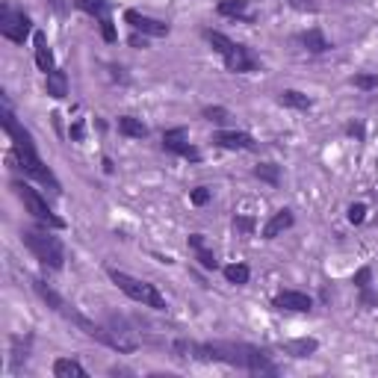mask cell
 <instances>
[{"label": "cell", "mask_w": 378, "mask_h": 378, "mask_svg": "<svg viewBox=\"0 0 378 378\" xmlns=\"http://www.w3.org/2000/svg\"><path fill=\"white\" fill-rule=\"evenodd\" d=\"M201 116H204L207 121H213V124H225V121L231 119V113H228L225 107H204Z\"/></svg>", "instance_id": "obj_30"}, {"label": "cell", "mask_w": 378, "mask_h": 378, "mask_svg": "<svg viewBox=\"0 0 378 378\" xmlns=\"http://www.w3.org/2000/svg\"><path fill=\"white\" fill-rule=\"evenodd\" d=\"M216 12L222 18H234V21H245V24H255V12L248 9V0H219Z\"/></svg>", "instance_id": "obj_17"}, {"label": "cell", "mask_w": 378, "mask_h": 378, "mask_svg": "<svg viewBox=\"0 0 378 378\" xmlns=\"http://www.w3.org/2000/svg\"><path fill=\"white\" fill-rule=\"evenodd\" d=\"M210 198H213V189H210V187H195V189L189 192V201H192L195 207L210 204Z\"/></svg>", "instance_id": "obj_31"}, {"label": "cell", "mask_w": 378, "mask_h": 378, "mask_svg": "<svg viewBox=\"0 0 378 378\" xmlns=\"http://www.w3.org/2000/svg\"><path fill=\"white\" fill-rule=\"evenodd\" d=\"M30 33H33V18L27 15L24 9L4 0V4H0V36L12 41V45H24V39Z\"/></svg>", "instance_id": "obj_8"}, {"label": "cell", "mask_w": 378, "mask_h": 378, "mask_svg": "<svg viewBox=\"0 0 378 378\" xmlns=\"http://www.w3.org/2000/svg\"><path fill=\"white\" fill-rule=\"evenodd\" d=\"M213 145L225 151H257V139L245 130H216Z\"/></svg>", "instance_id": "obj_12"}, {"label": "cell", "mask_w": 378, "mask_h": 378, "mask_svg": "<svg viewBox=\"0 0 378 378\" xmlns=\"http://www.w3.org/2000/svg\"><path fill=\"white\" fill-rule=\"evenodd\" d=\"M278 104L290 107V109H299V113H307V109L313 107L311 97H307L304 92H299V89H284L281 95H278Z\"/></svg>", "instance_id": "obj_23"}, {"label": "cell", "mask_w": 378, "mask_h": 378, "mask_svg": "<svg viewBox=\"0 0 378 378\" xmlns=\"http://www.w3.org/2000/svg\"><path fill=\"white\" fill-rule=\"evenodd\" d=\"M83 133H86V124H83V119H74L72 121V130H68L72 142H83Z\"/></svg>", "instance_id": "obj_35"}, {"label": "cell", "mask_w": 378, "mask_h": 378, "mask_svg": "<svg viewBox=\"0 0 378 378\" xmlns=\"http://www.w3.org/2000/svg\"><path fill=\"white\" fill-rule=\"evenodd\" d=\"M346 136H352V139H358V142H363V139H367V130H363L360 121H349L346 124Z\"/></svg>", "instance_id": "obj_34"}, {"label": "cell", "mask_w": 378, "mask_h": 378, "mask_svg": "<svg viewBox=\"0 0 378 378\" xmlns=\"http://www.w3.org/2000/svg\"><path fill=\"white\" fill-rule=\"evenodd\" d=\"M296 45H302V50H307V53H328V50H334V45L325 39V33H322L319 27L302 30V33L296 36Z\"/></svg>", "instance_id": "obj_15"}, {"label": "cell", "mask_w": 378, "mask_h": 378, "mask_svg": "<svg viewBox=\"0 0 378 378\" xmlns=\"http://www.w3.org/2000/svg\"><path fill=\"white\" fill-rule=\"evenodd\" d=\"M201 36L207 39V45L222 57V62H225L228 72H234V74H251V72H257V68H260V62H257L255 53H251L245 45H240V41L228 39L225 33H219V30H204Z\"/></svg>", "instance_id": "obj_5"}, {"label": "cell", "mask_w": 378, "mask_h": 378, "mask_svg": "<svg viewBox=\"0 0 378 378\" xmlns=\"http://www.w3.org/2000/svg\"><path fill=\"white\" fill-rule=\"evenodd\" d=\"M163 151L175 154V157H184L189 163H201V154L189 142V130L187 128H172L163 133Z\"/></svg>", "instance_id": "obj_10"}, {"label": "cell", "mask_w": 378, "mask_h": 378, "mask_svg": "<svg viewBox=\"0 0 378 378\" xmlns=\"http://www.w3.org/2000/svg\"><path fill=\"white\" fill-rule=\"evenodd\" d=\"M130 45H133V48H148V36L133 33V36H130Z\"/></svg>", "instance_id": "obj_36"}, {"label": "cell", "mask_w": 378, "mask_h": 378, "mask_svg": "<svg viewBox=\"0 0 378 378\" xmlns=\"http://www.w3.org/2000/svg\"><path fill=\"white\" fill-rule=\"evenodd\" d=\"M33 340V337H30ZM30 340H27L24 343V337H12V370H18L21 367V363L27 360V355H30V349H27V346H30Z\"/></svg>", "instance_id": "obj_27"}, {"label": "cell", "mask_w": 378, "mask_h": 378, "mask_svg": "<svg viewBox=\"0 0 378 378\" xmlns=\"http://www.w3.org/2000/svg\"><path fill=\"white\" fill-rule=\"evenodd\" d=\"M21 243L30 248V255L41 263L48 266V269L60 272L65 269V245L60 236H53V228H24L21 231Z\"/></svg>", "instance_id": "obj_4"}, {"label": "cell", "mask_w": 378, "mask_h": 378, "mask_svg": "<svg viewBox=\"0 0 378 378\" xmlns=\"http://www.w3.org/2000/svg\"><path fill=\"white\" fill-rule=\"evenodd\" d=\"M12 189H15V195L21 198L24 210L39 222V225L53 228V231H65V219L53 213L50 204L41 198V192H39V189H33L30 184H27V180H12Z\"/></svg>", "instance_id": "obj_7"}, {"label": "cell", "mask_w": 378, "mask_h": 378, "mask_svg": "<svg viewBox=\"0 0 378 378\" xmlns=\"http://www.w3.org/2000/svg\"><path fill=\"white\" fill-rule=\"evenodd\" d=\"M119 133L128 136V139H145L148 136V124L142 119H133V116H119Z\"/></svg>", "instance_id": "obj_22"}, {"label": "cell", "mask_w": 378, "mask_h": 378, "mask_svg": "<svg viewBox=\"0 0 378 378\" xmlns=\"http://www.w3.org/2000/svg\"><path fill=\"white\" fill-rule=\"evenodd\" d=\"M370 278H372V269H370V266H363V269L355 272V287L360 290L363 304H367V307H378V296L370 290Z\"/></svg>", "instance_id": "obj_24"}, {"label": "cell", "mask_w": 378, "mask_h": 378, "mask_svg": "<svg viewBox=\"0 0 378 378\" xmlns=\"http://www.w3.org/2000/svg\"><path fill=\"white\" fill-rule=\"evenodd\" d=\"M272 307L275 311H290V313H307L313 307V299L302 290H281L272 299Z\"/></svg>", "instance_id": "obj_13"}, {"label": "cell", "mask_w": 378, "mask_h": 378, "mask_svg": "<svg viewBox=\"0 0 378 378\" xmlns=\"http://www.w3.org/2000/svg\"><path fill=\"white\" fill-rule=\"evenodd\" d=\"M355 89H360V92H372V89H378V74H372V72H358L352 80Z\"/></svg>", "instance_id": "obj_28"}, {"label": "cell", "mask_w": 378, "mask_h": 378, "mask_svg": "<svg viewBox=\"0 0 378 378\" xmlns=\"http://www.w3.org/2000/svg\"><path fill=\"white\" fill-rule=\"evenodd\" d=\"M72 4H74L80 12H86V15L97 18L104 41H109V45H113V41L119 39L116 27H113V18H109V0H72Z\"/></svg>", "instance_id": "obj_9"}, {"label": "cell", "mask_w": 378, "mask_h": 378, "mask_svg": "<svg viewBox=\"0 0 378 378\" xmlns=\"http://www.w3.org/2000/svg\"><path fill=\"white\" fill-rule=\"evenodd\" d=\"M292 225H296V216H292V210H290V207L278 210V213H272V219L263 225V240H275V236H281V234L290 231Z\"/></svg>", "instance_id": "obj_18"}, {"label": "cell", "mask_w": 378, "mask_h": 378, "mask_svg": "<svg viewBox=\"0 0 378 378\" xmlns=\"http://www.w3.org/2000/svg\"><path fill=\"white\" fill-rule=\"evenodd\" d=\"M290 9H296V12H319V4L316 0H287Z\"/></svg>", "instance_id": "obj_33"}, {"label": "cell", "mask_w": 378, "mask_h": 378, "mask_svg": "<svg viewBox=\"0 0 378 378\" xmlns=\"http://www.w3.org/2000/svg\"><path fill=\"white\" fill-rule=\"evenodd\" d=\"M45 92H48V97H53V101L68 97V74L62 72V68H53L50 74H45Z\"/></svg>", "instance_id": "obj_20"}, {"label": "cell", "mask_w": 378, "mask_h": 378, "mask_svg": "<svg viewBox=\"0 0 378 378\" xmlns=\"http://www.w3.org/2000/svg\"><path fill=\"white\" fill-rule=\"evenodd\" d=\"M104 272H107L109 281H113L130 302L142 304V307H151V311H160V313L169 311V302H166V296H163V292L154 287V284L142 281V278H133V275H128V272H121V269H116V266H107Z\"/></svg>", "instance_id": "obj_6"}, {"label": "cell", "mask_w": 378, "mask_h": 378, "mask_svg": "<svg viewBox=\"0 0 378 378\" xmlns=\"http://www.w3.org/2000/svg\"><path fill=\"white\" fill-rule=\"evenodd\" d=\"M0 124H4V130H6V136H9V142H12L9 163L15 166L18 172H24V177L39 180L41 187H48V189H53L57 195H62L60 177L53 175V169H50L45 160H41V154H39V148H36L33 133L27 130L24 124L15 119V113H12V107H9L6 97H4V107H0Z\"/></svg>", "instance_id": "obj_1"}, {"label": "cell", "mask_w": 378, "mask_h": 378, "mask_svg": "<svg viewBox=\"0 0 378 378\" xmlns=\"http://www.w3.org/2000/svg\"><path fill=\"white\" fill-rule=\"evenodd\" d=\"M278 349H281L284 355L302 360V358H311V355L316 352V349H319V340H316V337H299V340H287V343H281Z\"/></svg>", "instance_id": "obj_19"}, {"label": "cell", "mask_w": 378, "mask_h": 378, "mask_svg": "<svg viewBox=\"0 0 378 378\" xmlns=\"http://www.w3.org/2000/svg\"><path fill=\"white\" fill-rule=\"evenodd\" d=\"M251 175H255L257 180H263V184H269V187L281 184V166H275V163H257L255 169H251Z\"/></svg>", "instance_id": "obj_25"}, {"label": "cell", "mask_w": 378, "mask_h": 378, "mask_svg": "<svg viewBox=\"0 0 378 378\" xmlns=\"http://www.w3.org/2000/svg\"><path fill=\"white\" fill-rule=\"evenodd\" d=\"M53 375L57 378H86V367L74 358H57L53 360Z\"/></svg>", "instance_id": "obj_21"}, {"label": "cell", "mask_w": 378, "mask_h": 378, "mask_svg": "<svg viewBox=\"0 0 378 378\" xmlns=\"http://www.w3.org/2000/svg\"><path fill=\"white\" fill-rule=\"evenodd\" d=\"M187 245H189V251L195 255V260L201 263V269H210V272L219 269V260H216V255H213V248H207L204 234H189V236H187Z\"/></svg>", "instance_id": "obj_14"}, {"label": "cell", "mask_w": 378, "mask_h": 378, "mask_svg": "<svg viewBox=\"0 0 378 378\" xmlns=\"http://www.w3.org/2000/svg\"><path fill=\"white\" fill-rule=\"evenodd\" d=\"M33 57H36V68L41 74H50L53 68H57V62H53V50H50V45H48V36L45 33H33Z\"/></svg>", "instance_id": "obj_16"}, {"label": "cell", "mask_w": 378, "mask_h": 378, "mask_svg": "<svg viewBox=\"0 0 378 378\" xmlns=\"http://www.w3.org/2000/svg\"><path fill=\"white\" fill-rule=\"evenodd\" d=\"M104 172L113 175V160H109V157H104Z\"/></svg>", "instance_id": "obj_37"}, {"label": "cell", "mask_w": 378, "mask_h": 378, "mask_svg": "<svg viewBox=\"0 0 378 378\" xmlns=\"http://www.w3.org/2000/svg\"><path fill=\"white\" fill-rule=\"evenodd\" d=\"M225 281L228 284H236V287H245L248 284V278H251V269L245 263H231V266H225Z\"/></svg>", "instance_id": "obj_26"}, {"label": "cell", "mask_w": 378, "mask_h": 378, "mask_svg": "<svg viewBox=\"0 0 378 378\" xmlns=\"http://www.w3.org/2000/svg\"><path fill=\"white\" fill-rule=\"evenodd\" d=\"M33 290L39 292V299L45 302L53 313H60L62 319H68L74 328H80L83 334H86L89 340L101 343V346H107V349H116V352H121V355H130V352H136L133 346H128L124 340H119L113 331H107L104 325H97V322H95V319H89L86 313H80L74 304H68V302L60 296V292H57V290H53V287L45 281V278H33Z\"/></svg>", "instance_id": "obj_3"}, {"label": "cell", "mask_w": 378, "mask_h": 378, "mask_svg": "<svg viewBox=\"0 0 378 378\" xmlns=\"http://www.w3.org/2000/svg\"><path fill=\"white\" fill-rule=\"evenodd\" d=\"M124 21H128L136 33H142V36H154V39H163V36H169L172 33V27L160 21V18H151V15H142V12H136V9H128L124 12Z\"/></svg>", "instance_id": "obj_11"}, {"label": "cell", "mask_w": 378, "mask_h": 378, "mask_svg": "<svg viewBox=\"0 0 378 378\" xmlns=\"http://www.w3.org/2000/svg\"><path fill=\"white\" fill-rule=\"evenodd\" d=\"M195 360L201 363H228L251 375H278V363L257 346L248 343H195Z\"/></svg>", "instance_id": "obj_2"}, {"label": "cell", "mask_w": 378, "mask_h": 378, "mask_svg": "<svg viewBox=\"0 0 378 378\" xmlns=\"http://www.w3.org/2000/svg\"><path fill=\"white\" fill-rule=\"evenodd\" d=\"M349 222H352V225H363V219H367V204H349Z\"/></svg>", "instance_id": "obj_32"}, {"label": "cell", "mask_w": 378, "mask_h": 378, "mask_svg": "<svg viewBox=\"0 0 378 378\" xmlns=\"http://www.w3.org/2000/svg\"><path fill=\"white\" fill-rule=\"evenodd\" d=\"M231 228L240 234V236H251V234H255V228H257V222L251 219V216H240V213H236V216L231 219Z\"/></svg>", "instance_id": "obj_29"}]
</instances>
